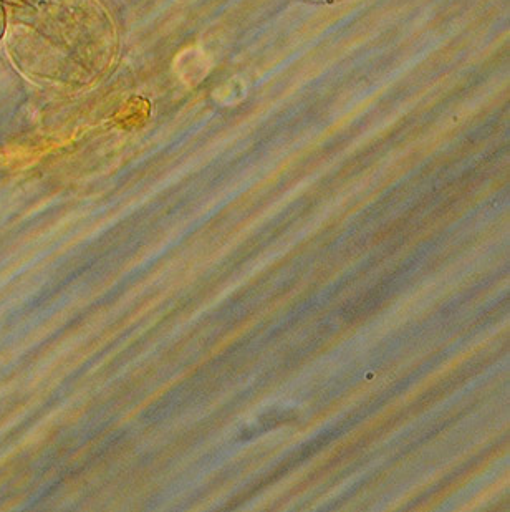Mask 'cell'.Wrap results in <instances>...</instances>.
<instances>
[{
	"mask_svg": "<svg viewBox=\"0 0 510 512\" xmlns=\"http://www.w3.org/2000/svg\"><path fill=\"white\" fill-rule=\"evenodd\" d=\"M5 30V9L4 2L0 0V39H2V35H4Z\"/></svg>",
	"mask_w": 510,
	"mask_h": 512,
	"instance_id": "6da1fadb",
	"label": "cell"
}]
</instances>
